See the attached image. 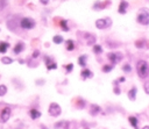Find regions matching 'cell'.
I'll return each instance as SVG.
<instances>
[{
  "label": "cell",
  "instance_id": "obj_28",
  "mask_svg": "<svg viewBox=\"0 0 149 129\" xmlns=\"http://www.w3.org/2000/svg\"><path fill=\"white\" fill-rule=\"evenodd\" d=\"M122 71L126 72V73H130V72H132V66H130L129 64H125V65L122 66Z\"/></svg>",
  "mask_w": 149,
  "mask_h": 129
},
{
  "label": "cell",
  "instance_id": "obj_11",
  "mask_svg": "<svg viewBox=\"0 0 149 129\" xmlns=\"http://www.w3.org/2000/svg\"><path fill=\"white\" fill-rule=\"evenodd\" d=\"M84 36H85V40H86V44L87 45H93L95 43V36L90 34V33H84Z\"/></svg>",
  "mask_w": 149,
  "mask_h": 129
},
{
  "label": "cell",
  "instance_id": "obj_21",
  "mask_svg": "<svg viewBox=\"0 0 149 129\" xmlns=\"http://www.w3.org/2000/svg\"><path fill=\"white\" fill-rule=\"evenodd\" d=\"M8 46H9V43L7 42H0V53H5L7 50H8Z\"/></svg>",
  "mask_w": 149,
  "mask_h": 129
},
{
  "label": "cell",
  "instance_id": "obj_35",
  "mask_svg": "<svg viewBox=\"0 0 149 129\" xmlns=\"http://www.w3.org/2000/svg\"><path fill=\"white\" fill-rule=\"evenodd\" d=\"M114 93L115 94H120V88L118 86H114Z\"/></svg>",
  "mask_w": 149,
  "mask_h": 129
},
{
  "label": "cell",
  "instance_id": "obj_12",
  "mask_svg": "<svg viewBox=\"0 0 149 129\" xmlns=\"http://www.w3.org/2000/svg\"><path fill=\"white\" fill-rule=\"evenodd\" d=\"M100 112H101V108H100L98 105H95V103H92V105L90 106V114H91L92 116H95V115H98Z\"/></svg>",
  "mask_w": 149,
  "mask_h": 129
},
{
  "label": "cell",
  "instance_id": "obj_10",
  "mask_svg": "<svg viewBox=\"0 0 149 129\" xmlns=\"http://www.w3.org/2000/svg\"><path fill=\"white\" fill-rule=\"evenodd\" d=\"M128 6H129V3H128L126 0H121V1H120V3H119V8H118V12H119L120 14H126Z\"/></svg>",
  "mask_w": 149,
  "mask_h": 129
},
{
  "label": "cell",
  "instance_id": "obj_16",
  "mask_svg": "<svg viewBox=\"0 0 149 129\" xmlns=\"http://www.w3.org/2000/svg\"><path fill=\"white\" fill-rule=\"evenodd\" d=\"M29 115H30V117L33 119V120H36V119H38L40 116H41V112H38L37 109H30L29 110Z\"/></svg>",
  "mask_w": 149,
  "mask_h": 129
},
{
  "label": "cell",
  "instance_id": "obj_17",
  "mask_svg": "<svg viewBox=\"0 0 149 129\" xmlns=\"http://www.w3.org/2000/svg\"><path fill=\"white\" fill-rule=\"evenodd\" d=\"M74 106L79 109H83L85 107V100H83L81 98H77L76 99V102H74Z\"/></svg>",
  "mask_w": 149,
  "mask_h": 129
},
{
  "label": "cell",
  "instance_id": "obj_24",
  "mask_svg": "<svg viewBox=\"0 0 149 129\" xmlns=\"http://www.w3.org/2000/svg\"><path fill=\"white\" fill-rule=\"evenodd\" d=\"M93 52L97 53V55H99V53L102 52V48L100 45H98V44H93Z\"/></svg>",
  "mask_w": 149,
  "mask_h": 129
},
{
  "label": "cell",
  "instance_id": "obj_15",
  "mask_svg": "<svg viewBox=\"0 0 149 129\" xmlns=\"http://www.w3.org/2000/svg\"><path fill=\"white\" fill-rule=\"evenodd\" d=\"M136 92H137V88L136 87H132L128 91V99L132 100V101H135L136 100Z\"/></svg>",
  "mask_w": 149,
  "mask_h": 129
},
{
  "label": "cell",
  "instance_id": "obj_4",
  "mask_svg": "<svg viewBox=\"0 0 149 129\" xmlns=\"http://www.w3.org/2000/svg\"><path fill=\"white\" fill-rule=\"evenodd\" d=\"M35 21L31 19V17H22L21 21H20V26L21 28L26 29V30H29V29H33L35 27Z\"/></svg>",
  "mask_w": 149,
  "mask_h": 129
},
{
  "label": "cell",
  "instance_id": "obj_37",
  "mask_svg": "<svg viewBox=\"0 0 149 129\" xmlns=\"http://www.w3.org/2000/svg\"><path fill=\"white\" fill-rule=\"evenodd\" d=\"M142 129H149V126H144Z\"/></svg>",
  "mask_w": 149,
  "mask_h": 129
},
{
  "label": "cell",
  "instance_id": "obj_14",
  "mask_svg": "<svg viewBox=\"0 0 149 129\" xmlns=\"http://www.w3.org/2000/svg\"><path fill=\"white\" fill-rule=\"evenodd\" d=\"M23 49H24V43H23V42H19V43H16V45L14 46L13 51H14V53L19 55V53H21V52L23 51Z\"/></svg>",
  "mask_w": 149,
  "mask_h": 129
},
{
  "label": "cell",
  "instance_id": "obj_22",
  "mask_svg": "<svg viewBox=\"0 0 149 129\" xmlns=\"http://www.w3.org/2000/svg\"><path fill=\"white\" fill-rule=\"evenodd\" d=\"M128 121H129V123H130L135 129L137 128V122H139V121H137V117H136V116H129V117H128Z\"/></svg>",
  "mask_w": 149,
  "mask_h": 129
},
{
  "label": "cell",
  "instance_id": "obj_7",
  "mask_svg": "<svg viewBox=\"0 0 149 129\" xmlns=\"http://www.w3.org/2000/svg\"><path fill=\"white\" fill-rule=\"evenodd\" d=\"M10 117V108L9 107H5L3 109H1L0 113V122L5 123L8 121V119Z\"/></svg>",
  "mask_w": 149,
  "mask_h": 129
},
{
  "label": "cell",
  "instance_id": "obj_13",
  "mask_svg": "<svg viewBox=\"0 0 149 129\" xmlns=\"http://www.w3.org/2000/svg\"><path fill=\"white\" fill-rule=\"evenodd\" d=\"M80 76H81V79H88V78H93V72L90 71L88 69H84L81 72H80Z\"/></svg>",
  "mask_w": 149,
  "mask_h": 129
},
{
  "label": "cell",
  "instance_id": "obj_23",
  "mask_svg": "<svg viewBox=\"0 0 149 129\" xmlns=\"http://www.w3.org/2000/svg\"><path fill=\"white\" fill-rule=\"evenodd\" d=\"M59 26H61L63 31H69V27H68V21L66 20H61L59 21Z\"/></svg>",
  "mask_w": 149,
  "mask_h": 129
},
{
  "label": "cell",
  "instance_id": "obj_8",
  "mask_svg": "<svg viewBox=\"0 0 149 129\" xmlns=\"http://www.w3.org/2000/svg\"><path fill=\"white\" fill-rule=\"evenodd\" d=\"M44 63H45L48 70H55V69H57V64H56V63L52 60V58L49 57V56H45V57H44Z\"/></svg>",
  "mask_w": 149,
  "mask_h": 129
},
{
  "label": "cell",
  "instance_id": "obj_31",
  "mask_svg": "<svg viewBox=\"0 0 149 129\" xmlns=\"http://www.w3.org/2000/svg\"><path fill=\"white\" fill-rule=\"evenodd\" d=\"M8 3V0H0V10H2Z\"/></svg>",
  "mask_w": 149,
  "mask_h": 129
},
{
  "label": "cell",
  "instance_id": "obj_32",
  "mask_svg": "<svg viewBox=\"0 0 149 129\" xmlns=\"http://www.w3.org/2000/svg\"><path fill=\"white\" fill-rule=\"evenodd\" d=\"M64 67L66 69V72H71V71H72V69H73V64H72V63H70V64L65 65Z\"/></svg>",
  "mask_w": 149,
  "mask_h": 129
},
{
  "label": "cell",
  "instance_id": "obj_3",
  "mask_svg": "<svg viewBox=\"0 0 149 129\" xmlns=\"http://www.w3.org/2000/svg\"><path fill=\"white\" fill-rule=\"evenodd\" d=\"M112 26V20L109 17H101L95 21V27L98 29H107Z\"/></svg>",
  "mask_w": 149,
  "mask_h": 129
},
{
  "label": "cell",
  "instance_id": "obj_26",
  "mask_svg": "<svg viewBox=\"0 0 149 129\" xmlns=\"http://www.w3.org/2000/svg\"><path fill=\"white\" fill-rule=\"evenodd\" d=\"M114 69V65L113 64H107V65H104L102 66V71L104 72H109V71H112Z\"/></svg>",
  "mask_w": 149,
  "mask_h": 129
},
{
  "label": "cell",
  "instance_id": "obj_1",
  "mask_svg": "<svg viewBox=\"0 0 149 129\" xmlns=\"http://www.w3.org/2000/svg\"><path fill=\"white\" fill-rule=\"evenodd\" d=\"M136 21L142 26H148L149 24V8L147 7L140 8L136 14Z\"/></svg>",
  "mask_w": 149,
  "mask_h": 129
},
{
  "label": "cell",
  "instance_id": "obj_33",
  "mask_svg": "<svg viewBox=\"0 0 149 129\" xmlns=\"http://www.w3.org/2000/svg\"><path fill=\"white\" fill-rule=\"evenodd\" d=\"M144 91H146L147 94H149V81L144 84Z\"/></svg>",
  "mask_w": 149,
  "mask_h": 129
},
{
  "label": "cell",
  "instance_id": "obj_27",
  "mask_svg": "<svg viewBox=\"0 0 149 129\" xmlns=\"http://www.w3.org/2000/svg\"><path fill=\"white\" fill-rule=\"evenodd\" d=\"M1 62H2L3 64L8 65V64H12V63H13V59L9 58V57H2V58H1Z\"/></svg>",
  "mask_w": 149,
  "mask_h": 129
},
{
  "label": "cell",
  "instance_id": "obj_2",
  "mask_svg": "<svg viewBox=\"0 0 149 129\" xmlns=\"http://www.w3.org/2000/svg\"><path fill=\"white\" fill-rule=\"evenodd\" d=\"M136 71H137V76L141 79H144L149 76V65L146 60H139L136 64Z\"/></svg>",
  "mask_w": 149,
  "mask_h": 129
},
{
  "label": "cell",
  "instance_id": "obj_18",
  "mask_svg": "<svg viewBox=\"0 0 149 129\" xmlns=\"http://www.w3.org/2000/svg\"><path fill=\"white\" fill-rule=\"evenodd\" d=\"M135 45H136V48H139V49H146V48L148 46L147 41H144V40L136 41V42H135Z\"/></svg>",
  "mask_w": 149,
  "mask_h": 129
},
{
  "label": "cell",
  "instance_id": "obj_20",
  "mask_svg": "<svg viewBox=\"0 0 149 129\" xmlns=\"http://www.w3.org/2000/svg\"><path fill=\"white\" fill-rule=\"evenodd\" d=\"M86 62H87V55H81L78 58V64L80 66H86Z\"/></svg>",
  "mask_w": 149,
  "mask_h": 129
},
{
  "label": "cell",
  "instance_id": "obj_30",
  "mask_svg": "<svg viewBox=\"0 0 149 129\" xmlns=\"http://www.w3.org/2000/svg\"><path fill=\"white\" fill-rule=\"evenodd\" d=\"M125 80H126L125 77H120V78H118L116 80L113 81V85H114V86H119V83H123Z\"/></svg>",
  "mask_w": 149,
  "mask_h": 129
},
{
  "label": "cell",
  "instance_id": "obj_36",
  "mask_svg": "<svg viewBox=\"0 0 149 129\" xmlns=\"http://www.w3.org/2000/svg\"><path fill=\"white\" fill-rule=\"evenodd\" d=\"M40 2L43 5H47V3H49V0H40Z\"/></svg>",
  "mask_w": 149,
  "mask_h": 129
},
{
  "label": "cell",
  "instance_id": "obj_5",
  "mask_svg": "<svg viewBox=\"0 0 149 129\" xmlns=\"http://www.w3.org/2000/svg\"><path fill=\"white\" fill-rule=\"evenodd\" d=\"M49 114L51 115V116H59L61 115V113H62V108H61V106L58 105V103H56V102H51L50 103V106H49Z\"/></svg>",
  "mask_w": 149,
  "mask_h": 129
},
{
  "label": "cell",
  "instance_id": "obj_9",
  "mask_svg": "<svg viewBox=\"0 0 149 129\" xmlns=\"http://www.w3.org/2000/svg\"><path fill=\"white\" fill-rule=\"evenodd\" d=\"M111 3V1L109 0H106V1H97L94 5H93V9H95V10H100V9H104L105 7H107L108 5Z\"/></svg>",
  "mask_w": 149,
  "mask_h": 129
},
{
  "label": "cell",
  "instance_id": "obj_19",
  "mask_svg": "<svg viewBox=\"0 0 149 129\" xmlns=\"http://www.w3.org/2000/svg\"><path fill=\"white\" fill-rule=\"evenodd\" d=\"M65 48H66L68 51L74 50V42H73L72 40H68V41L65 42Z\"/></svg>",
  "mask_w": 149,
  "mask_h": 129
},
{
  "label": "cell",
  "instance_id": "obj_25",
  "mask_svg": "<svg viewBox=\"0 0 149 129\" xmlns=\"http://www.w3.org/2000/svg\"><path fill=\"white\" fill-rule=\"evenodd\" d=\"M52 41H54V43H56V44H61V43L63 42V37L59 36V35H56V36L52 37Z\"/></svg>",
  "mask_w": 149,
  "mask_h": 129
},
{
  "label": "cell",
  "instance_id": "obj_6",
  "mask_svg": "<svg viewBox=\"0 0 149 129\" xmlns=\"http://www.w3.org/2000/svg\"><path fill=\"white\" fill-rule=\"evenodd\" d=\"M107 58L112 62V64L114 65V64H116V63H119L121 59H122V53L121 52H109V53H107Z\"/></svg>",
  "mask_w": 149,
  "mask_h": 129
},
{
  "label": "cell",
  "instance_id": "obj_29",
  "mask_svg": "<svg viewBox=\"0 0 149 129\" xmlns=\"http://www.w3.org/2000/svg\"><path fill=\"white\" fill-rule=\"evenodd\" d=\"M6 93H7V86L0 85V96H3Z\"/></svg>",
  "mask_w": 149,
  "mask_h": 129
},
{
  "label": "cell",
  "instance_id": "obj_34",
  "mask_svg": "<svg viewBox=\"0 0 149 129\" xmlns=\"http://www.w3.org/2000/svg\"><path fill=\"white\" fill-rule=\"evenodd\" d=\"M38 55H40V51H38V50H35V51L33 52V56H31V57H33V58H37Z\"/></svg>",
  "mask_w": 149,
  "mask_h": 129
}]
</instances>
